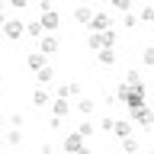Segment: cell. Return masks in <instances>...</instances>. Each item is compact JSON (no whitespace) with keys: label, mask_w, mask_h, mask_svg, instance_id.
I'll list each match as a JSON object with an SVG mask.
<instances>
[{"label":"cell","mask_w":154,"mask_h":154,"mask_svg":"<svg viewBox=\"0 0 154 154\" xmlns=\"http://www.w3.org/2000/svg\"><path fill=\"white\" fill-rule=\"evenodd\" d=\"M116 100H119L122 106H128V112H135V109L148 106V90H144V84L141 87H128L122 80V84L116 87Z\"/></svg>","instance_id":"1"},{"label":"cell","mask_w":154,"mask_h":154,"mask_svg":"<svg viewBox=\"0 0 154 154\" xmlns=\"http://www.w3.org/2000/svg\"><path fill=\"white\" fill-rule=\"evenodd\" d=\"M84 148H87V138L77 132V128L64 135V154H77V151H84Z\"/></svg>","instance_id":"2"},{"label":"cell","mask_w":154,"mask_h":154,"mask_svg":"<svg viewBox=\"0 0 154 154\" xmlns=\"http://www.w3.org/2000/svg\"><path fill=\"white\" fill-rule=\"evenodd\" d=\"M87 29H90V32H106V29H112V16H109L106 10H96Z\"/></svg>","instance_id":"3"},{"label":"cell","mask_w":154,"mask_h":154,"mask_svg":"<svg viewBox=\"0 0 154 154\" xmlns=\"http://www.w3.org/2000/svg\"><path fill=\"white\" fill-rule=\"evenodd\" d=\"M128 119H132L135 125H141V128H151V125H154V112H151V106H141V109L128 112Z\"/></svg>","instance_id":"4"},{"label":"cell","mask_w":154,"mask_h":154,"mask_svg":"<svg viewBox=\"0 0 154 154\" xmlns=\"http://www.w3.org/2000/svg\"><path fill=\"white\" fill-rule=\"evenodd\" d=\"M26 35V23L23 19H7L3 23V38H23Z\"/></svg>","instance_id":"5"},{"label":"cell","mask_w":154,"mask_h":154,"mask_svg":"<svg viewBox=\"0 0 154 154\" xmlns=\"http://www.w3.org/2000/svg\"><path fill=\"white\" fill-rule=\"evenodd\" d=\"M38 23H42V29H45L48 35H55V29L61 26V16H58V10H48V13L38 16Z\"/></svg>","instance_id":"6"},{"label":"cell","mask_w":154,"mask_h":154,"mask_svg":"<svg viewBox=\"0 0 154 154\" xmlns=\"http://www.w3.org/2000/svg\"><path fill=\"white\" fill-rule=\"evenodd\" d=\"M71 109H74V106H71L67 96H55V100H51V116H58V119H64Z\"/></svg>","instance_id":"7"},{"label":"cell","mask_w":154,"mask_h":154,"mask_svg":"<svg viewBox=\"0 0 154 154\" xmlns=\"http://www.w3.org/2000/svg\"><path fill=\"white\" fill-rule=\"evenodd\" d=\"M58 48H61V45H58V38H55V35H48V32H45V35L38 38V51H42L45 58H51Z\"/></svg>","instance_id":"8"},{"label":"cell","mask_w":154,"mask_h":154,"mask_svg":"<svg viewBox=\"0 0 154 154\" xmlns=\"http://www.w3.org/2000/svg\"><path fill=\"white\" fill-rule=\"evenodd\" d=\"M45 64H48V58L42 55L38 48H35V51H29V55H26V67H29V71H35V74H38V71H42V67H45Z\"/></svg>","instance_id":"9"},{"label":"cell","mask_w":154,"mask_h":154,"mask_svg":"<svg viewBox=\"0 0 154 154\" xmlns=\"http://www.w3.org/2000/svg\"><path fill=\"white\" fill-rule=\"evenodd\" d=\"M132 128H135V122H132V119H116L112 135H116V138H132Z\"/></svg>","instance_id":"10"},{"label":"cell","mask_w":154,"mask_h":154,"mask_svg":"<svg viewBox=\"0 0 154 154\" xmlns=\"http://www.w3.org/2000/svg\"><path fill=\"white\" fill-rule=\"evenodd\" d=\"M93 13H96V10H90L87 3H80V7H74V23H80V26H90Z\"/></svg>","instance_id":"11"},{"label":"cell","mask_w":154,"mask_h":154,"mask_svg":"<svg viewBox=\"0 0 154 154\" xmlns=\"http://www.w3.org/2000/svg\"><path fill=\"white\" fill-rule=\"evenodd\" d=\"M96 58H100V64H103V67H112L116 61H119L116 48H103V51H96Z\"/></svg>","instance_id":"12"},{"label":"cell","mask_w":154,"mask_h":154,"mask_svg":"<svg viewBox=\"0 0 154 154\" xmlns=\"http://www.w3.org/2000/svg\"><path fill=\"white\" fill-rule=\"evenodd\" d=\"M58 96H67V100H71V96H80V84H77V80L61 84V87H58Z\"/></svg>","instance_id":"13"},{"label":"cell","mask_w":154,"mask_h":154,"mask_svg":"<svg viewBox=\"0 0 154 154\" xmlns=\"http://www.w3.org/2000/svg\"><path fill=\"white\" fill-rule=\"evenodd\" d=\"M74 109H77V112H80V116H90V112H93V109H96V103H93V100H90V96H80V100H77V106H74Z\"/></svg>","instance_id":"14"},{"label":"cell","mask_w":154,"mask_h":154,"mask_svg":"<svg viewBox=\"0 0 154 154\" xmlns=\"http://www.w3.org/2000/svg\"><path fill=\"white\" fill-rule=\"evenodd\" d=\"M35 80H38L42 87H48L51 80H55V67H51V64H45V67H42V71L35 74Z\"/></svg>","instance_id":"15"},{"label":"cell","mask_w":154,"mask_h":154,"mask_svg":"<svg viewBox=\"0 0 154 154\" xmlns=\"http://www.w3.org/2000/svg\"><path fill=\"white\" fill-rule=\"evenodd\" d=\"M32 103H35V106H51V96H48L45 87H38L35 93H32Z\"/></svg>","instance_id":"16"},{"label":"cell","mask_w":154,"mask_h":154,"mask_svg":"<svg viewBox=\"0 0 154 154\" xmlns=\"http://www.w3.org/2000/svg\"><path fill=\"white\" fill-rule=\"evenodd\" d=\"M87 48H90V51H103V32H90Z\"/></svg>","instance_id":"17"},{"label":"cell","mask_w":154,"mask_h":154,"mask_svg":"<svg viewBox=\"0 0 154 154\" xmlns=\"http://www.w3.org/2000/svg\"><path fill=\"white\" fill-rule=\"evenodd\" d=\"M26 35H32V38H42V35H45V29H42L38 19H35V23H26Z\"/></svg>","instance_id":"18"},{"label":"cell","mask_w":154,"mask_h":154,"mask_svg":"<svg viewBox=\"0 0 154 154\" xmlns=\"http://www.w3.org/2000/svg\"><path fill=\"white\" fill-rule=\"evenodd\" d=\"M122 151L125 154H138V138H135V135L132 138H122Z\"/></svg>","instance_id":"19"},{"label":"cell","mask_w":154,"mask_h":154,"mask_svg":"<svg viewBox=\"0 0 154 154\" xmlns=\"http://www.w3.org/2000/svg\"><path fill=\"white\" fill-rule=\"evenodd\" d=\"M138 19H141V23H154V3H148V7L138 13Z\"/></svg>","instance_id":"20"},{"label":"cell","mask_w":154,"mask_h":154,"mask_svg":"<svg viewBox=\"0 0 154 154\" xmlns=\"http://www.w3.org/2000/svg\"><path fill=\"white\" fill-rule=\"evenodd\" d=\"M125 84L128 87H141V74H138V71H128V74H125Z\"/></svg>","instance_id":"21"},{"label":"cell","mask_w":154,"mask_h":154,"mask_svg":"<svg viewBox=\"0 0 154 154\" xmlns=\"http://www.w3.org/2000/svg\"><path fill=\"white\" fill-rule=\"evenodd\" d=\"M77 132L84 135V138H90V135L96 132V125H93V122H80V125H77Z\"/></svg>","instance_id":"22"},{"label":"cell","mask_w":154,"mask_h":154,"mask_svg":"<svg viewBox=\"0 0 154 154\" xmlns=\"http://www.w3.org/2000/svg\"><path fill=\"white\" fill-rule=\"evenodd\" d=\"M3 138H7L10 144H19V141H23V132H19V128H10V132L3 135Z\"/></svg>","instance_id":"23"},{"label":"cell","mask_w":154,"mask_h":154,"mask_svg":"<svg viewBox=\"0 0 154 154\" xmlns=\"http://www.w3.org/2000/svg\"><path fill=\"white\" fill-rule=\"evenodd\" d=\"M122 26L125 29H135V26H138V16H135V13H125V16H122Z\"/></svg>","instance_id":"24"},{"label":"cell","mask_w":154,"mask_h":154,"mask_svg":"<svg viewBox=\"0 0 154 154\" xmlns=\"http://www.w3.org/2000/svg\"><path fill=\"white\" fill-rule=\"evenodd\" d=\"M141 61H144V64H148V67H154V45H148V48H144Z\"/></svg>","instance_id":"25"},{"label":"cell","mask_w":154,"mask_h":154,"mask_svg":"<svg viewBox=\"0 0 154 154\" xmlns=\"http://www.w3.org/2000/svg\"><path fill=\"white\" fill-rule=\"evenodd\" d=\"M116 10H122V13H128V7H132V0H112Z\"/></svg>","instance_id":"26"},{"label":"cell","mask_w":154,"mask_h":154,"mask_svg":"<svg viewBox=\"0 0 154 154\" xmlns=\"http://www.w3.org/2000/svg\"><path fill=\"white\" fill-rule=\"evenodd\" d=\"M10 125H13V128H19V125H23V116H19V112H16V116H10Z\"/></svg>","instance_id":"27"},{"label":"cell","mask_w":154,"mask_h":154,"mask_svg":"<svg viewBox=\"0 0 154 154\" xmlns=\"http://www.w3.org/2000/svg\"><path fill=\"white\" fill-rule=\"evenodd\" d=\"M112 125H116V119H103V125H100V128H103V132H112Z\"/></svg>","instance_id":"28"},{"label":"cell","mask_w":154,"mask_h":154,"mask_svg":"<svg viewBox=\"0 0 154 154\" xmlns=\"http://www.w3.org/2000/svg\"><path fill=\"white\" fill-rule=\"evenodd\" d=\"M7 3H10V7H16V10H23V7L29 3V0H7Z\"/></svg>","instance_id":"29"},{"label":"cell","mask_w":154,"mask_h":154,"mask_svg":"<svg viewBox=\"0 0 154 154\" xmlns=\"http://www.w3.org/2000/svg\"><path fill=\"white\" fill-rule=\"evenodd\" d=\"M3 125H7V119H3V116H0V132H3Z\"/></svg>","instance_id":"30"},{"label":"cell","mask_w":154,"mask_h":154,"mask_svg":"<svg viewBox=\"0 0 154 154\" xmlns=\"http://www.w3.org/2000/svg\"><path fill=\"white\" fill-rule=\"evenodd\" d=\"M77 154H93V151H90V148H84V151H77Z\"/></svg>","instance_id":"31"},{"label":"cell","mask_w":154,"mask_h":154,"mask_svg":"<svg viewBox=\"0 0 154 154\" xmlns=\"http://www.w3.org/2000/svg\"><path fill=\"white\" fill-rule=\"evenodd\" d=\"M0 38H3V23H0Z\"/></svg>","instance_id":"32"},{"label":"cell","mask_w":154,"mask_h":154,"mask_svg":"<svg viewBox=\"0 0 154 154\" xmlns=\"http://www.w3.org/2000/svg\"><path fill=\"white\" fill-rule=\"evenodd\" d=\"M80 3H90V0H80Z\"/></svg>","instance_id":"33"},{"label":"cell","mask_w":154,"mask_h":154,"mask_svg":"<svg viewBox=\"0 0 154 154\" xmlns=\"http://www.w3.org/2000/svg\"><path fill=\"white\" fill-rule=\"evenodd\" d=\"M0 141H3V132H0Z\"/></svg>","instance_id":"34"},{"label":"cell","mask_w":154,"mask_h":154,"mask_svg":"<svg viewBox=\"0 0 154 154\" xmlns=\"http://www.w3.org/2000/svg\"><path fill=\"white\" fill-rule=\"evenodd\" d=\"M151 154H154V151H151Z\"/></svg>","instance_id":"35"}]
</instances>
